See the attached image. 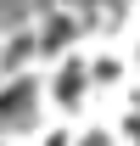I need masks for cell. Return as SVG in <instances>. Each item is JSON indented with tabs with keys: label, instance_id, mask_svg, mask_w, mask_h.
<instances>
[{
	"label": "cell",
	"instance_id": "2",
	"mask_svg": "<svg viewBox=\"0 0 140 146\" xmlns=\"http://www.w3.org/2000/svg\"><path fill=\"white\" fill-rule=\"evenodd\" d=\"M79 90H84V73H79V68H67V79H56V96H67V101H73Z\"/></svg>",
	"mask_w": 140,
	"mask_h": 146
},
{
	"label": "cell",
	"instance_id": "1",
	"mask_svg": "<svg viewBox=\"0 0 140 146\" xmlns=\"http://www.w3.org/2000/svg\"><path fill=\"white\" fill-rule=\"evenodd\" d=\"M73 28H79L73 17H51V23H45V45H62V39H73Z\"/></svg>",
	"mask_w": 140,
	"mask_h": 146
}]
</instances>
